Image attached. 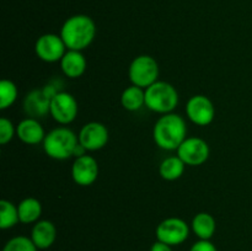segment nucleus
I'll return each mask as SVG.
<instances>
[{
  "label": "nucleus",
  "mask_w": 252,
  "mask_h": 251,
  "mask_svg": "<svg viewBox=\"0 0 252 251\" xmlns=\"http://www.w3.org/2000/svg\"><path fill=\"white\" fill-rule=\"evenodd\" d=\"M187 126L184 118L176 113H166L157 121L153 129L155 144L164 150H177L186 139Z\"/></svg>",
  "instance_id": "f257e3e1"
},
{
  "label": "nucleus",
  "mask_w": 252,
  "mask_h": 251,
  "mask_svg": "<svg viewBox=\"0 0 252 251\" xmlns=\"http://www.w3.org/2000/svg\"><path fill=\"white\" fill-rule=\"evenodd\" d=\"M95 34V22L88 15H74L69 17L61 30V37L66 48L73 51H83L90 46Z\"/></svg>",
  "instance_id": "f03ea898"
},
{
  "label": "nucleus",
  "mask_w": 252,
  "mask_h": 251,
  "mask_svg": "<svg viewBox=\"0 0 252 251\" xmlns=\"http://www.w3.org/2000/svg\"><path fill=\"white\" fill-rule=\"evenodd\" d=\"M79 137L66 127H58L47 133L43 140V149L49 157L65 160L74 155Z\"/></svg>",
  "instance_id": "7ed1b4c3"
},
{
  "label": "nucleus",
  "mask_w": 252,
  "mask_h": 251,
  "mask_svg": "<svg viewBox=\"0 0 252 251\" xmlns=\"http://www.w3.org/2000/svg\"><path fill=\"white\" fill-rule=\"evenodd\" d=\"M179 103L177 90L166 81H159L145 89V106L157 113H171Z\"/></svg>",
  "instance_id": "20e7f679"
},
{
  "label": "nucleus",
  "mask_w": 252,
  "mask_h": 251,
  "mask_svg": "<svg viewBox=\"0 0 252 251\" xmlns=\"http://www.w3.org/2000/svg\"><path fill=\"white\" fill-rule=\"evenodd\" d=\"M128 76L132 85L147 89L158 81L159 64L150 56L143 54V56L135 57L128 69Z\"/></svg>",
  "instance_id": "39448f33"
},
{
  "label": "nucleus",
  "mask_w": 252,
  "mask_h": 251,
  "mask_svg": "<svg viewBox=\"0 0 252 251\" xmlns=\"http://www.w3.org/2000/svg\"><path fill=\"white\" fill-rule=\"evenodd\" d=\"M78 101L71 94L58 91L51 101L49 113L56 122L61 125H69L78 116Z\"/></svg>",
  "instance_id": "423d86ee"
},
{
  "label": "nucleus",
  "mask_w": 252,
  "mask_h": 251,
  "mask_svg": "<svg viewBox=\"0 0 252 251\" xmlns=\"http://www.w3.org/2000/svg\"><path fill=\"white\" fill-rule=\"evenodd\" d=\"M177 157L189 166H198L208 160L209 145L202 138L187 137L177 149Z\"/></svg>",
  "instance_id": "0eeeda50"
},
{
  "label": "nucleus",
  "mask_w": 252,
  "mask_h": 251,
  "mask_svg": "<svg viewBox=\"0 0 252 251\" xmlns=\"http://www.w3.org/2000/svg\"><path fill=\"white\" fill-rule=\"evenodd\" d=\"M57 93L58 90L52 84H48L43 89L31 91L24 101L25 112L33 118L46 116L49 112L52 98Z\"/></svg>",
  "instance_id": "6e6552de"
},
{
  "label": "nucleus",
  "mask_w": 252,
  "mask_h": 251,
  "mask_svg": "<svg viewBox=\"0 0 252 251\" xmlns=\"http://www.w3.org/2000/svg\"><path fill=\"white\" fill-rule=\"evenodd\" d=\"M189 228L186 221L181 218H176V217L165 219L157 228L158 240L170 246L182 244L189 238Z\"/></svg>",
  "instance_id": "1a4fd4ad"
},
{
  "label": "nucleus",
  "mask_w": 252,
  "mask_h": 251,
  "mask_svg": "<svg viewBox=\"0 0 252 251\" xmlns=\"http://www.w3.org/2000/svg\"><path fill=\"white\" fill-rule=\"evenodd\" d=\"M65 43L62 39L61 34L46 33L38 37L34 44V52L36 56L41 61L47 63H54L61 62L63 56L65 54Z\"/></svg>",
  "instance_id": "9d476101"
},
{
  "label": "nucleus",
  "mask_w": 252,
  "mask_h": 251,
  "mask_svg": "<svg viewBox=\"0 0 252 251\" xmlns=\"http://www.w3.org/2000/svg\"><path fill=\"white\" fill-rule=\"evenodd\" d=\"M187 117L197 126H208L213 122L216 108L213 102L204 95H194L187 101Z\"/></svg>",
  "instance_id": "9b49d317"
},
{
  "label": "nucleus",
  "mask_w": 252,
  "mask_h": 251,
  "mask_svg": "<svg viewBox=\"0 0 252 251\" xmlns=\"http://www.w3.org/2000/svg\"><path fill=\"white\" fill-rule=\"evenodd\" d=\"M79 143L88 152L100 150L108 143V129L100 122H89L83 126L79 133Z\"/></svg>",
  "instance_id": "f8f14e48"
},
{
  "label": "nucleus",
  "mask_w": 252,
  "mask_h": 251,
  "mask_svg": "<svg viewBox=\"0 0 252 251\" xmlns=\"http://www.w3.org/2000/svg\"><path fill=\"white\" fill-rule=\"evenodd\" d=\"M71 176L79 186H90L98 177V164L95 157L83 155L76 157L71 166Z\"/></svg>",
  "instance_id": "ddd939ff"
},
{
  "label": "nucleus",
  "mask_w": 252,
  "mask_h": 251,
  "mask_svg": "<svg viewBox=\"0 0 252 251\" xmlns=\"http://www.w3.org/2000/svg\"><path fill=\"white\" fill-rule=\"evenodd\" d=\"M16 135L22 143L29 145H36L43 143L46 138L43 127L33 117H27L16 126Z\"/></svg>",
  "instance_id": "4468645a"
},
{
  "label": "nucleus",
  "mask_w": 252,
  "mask_h": 251,
  "mask_svg": "<svg viewBox=\"0 0 252 251\" xmlns=\"http://www.w3.org/2000/svg\"><path fill=\"white\" fill-rule=\"evenodd\" d=\"M61 68L64 75L70 79L80 78L86 70V59L81 51L69 49L61 59Z\"/></svg>",
  "instance_id": "2eb2a0df"
},
{
  "label": "nucleus",
  "mask_w": 252,
  "mask_h": 251,
  "mask_svg": "<svg viewBox=\"0 0 252 251\" xmlns=\"http://www.w3.org/2000/svg\"><path fill=\"white\" fill-rule=\"evenodd\" d=\"M57 236V229L49 220H38L31 231V240L39 250L48 249L53 245Z\"/></svg>",
  "instance_id": "dca6fc26"
},
{
  "label": "nucleus",
  "mask_w": 252,
  "mask_h": 251,
  "mask_svg": "<svg viewBox=\"0 0 252 251\" xmlns=\"http://www.w3.org/2000/svg\"><path fill=\"white\" fill-rule=\"evenodd\" d=\"M217 229L216 219L212 214L201 212L192 219V230L201 240H209Z\"/></svg>",
  "instance_id": "f3484780"
},
{
  "label": "nucleus",
  "mask_w": 252,
  "mask_h": 251,
  "mask_svg": "<svg viewBox=\"0 0 252 251\" xmlns=\"http://www.w3.org/2000/svg\"><path fill=\"white\" fill-rule=\"evenodd\" d=\"M20 221L24 224L37 223L42 214V204L38 199L29 197L20 202L17 206Z\"/></svg>",
  "instance_id": "a211bd4d"
},
{
  "label": "nucleus",
  "mask_w": 252,
  "mask_h": 251,
  "mask_svg": "<svg viewBox=\"0 0 252 251\" xmlns=\"http://www.w3.org/2000/svg\"><path fill=\"white\" fill-rule=\"evenodd\" d=\"M121 103L127 111L134 112L145 105V91L139 86H128L121 95Z\"/></svg>",
  "instance_id": "6ab92c4d"
},
{
  "label": "nucleus",
  "mask_w": 252,
  "mask_h": 251,
  "mask_svg": "<svg viewBox=\"0 0 252 251\" xmlns=\"http://www.w3.org/2000/svg\"><path fill=\"white\" fill-rule=\"evenodd\" d=\"M185 164L179 157H169L161 161L159 166V174L166 181H175L180 179L185 172Z\"/></svg>",
  "instance_id": "aec40b11"
},
{
  "label": "nucleus",
  "mask_w": 252,
  "mask_h": 251,
  "mask_svg": "<svg viewBox=\"0 0 252 251\" xmlns=\"http://www.w3.org/2000/svg\"><path fill=\"white\" fill-rule=\"evenodd\" d=\"M19 221L20 218L17 206L6 199H1L0 201V228L2 230L10 229L16 225Z\"/></svg>",
  "instance_id": "412c9836"
},
{
  "label": "nucleus",
  "mask_w": 252,
  "mask_h": 251,
  "mask_svg": "<svg viewBox=\"0 0 252 251\" xmlns=\"http://www.w3.org/2000/svg\"><path fill=\"white\" fill-rule=\"evenodd\" d=\"M17 86L9 79L0 81V108L6 110L11 107L17 98Z\"/></svg>",
  "instance_id": "4be33fe9"
},
{
  "label": "nucleus",
  "mask_w": 252,
  "mask_h": 251,
  "mask_svg": "<svg viewBox=\"0 0 252 251\" xmlns=\"http://www.w3.org/2000/svg\"><path fill=\"white\" fill-rule=\"evenodd\" d=\"M38 249L27 236H15L5 244L2 251H37Z\"/></svg>",
  "instance_id": "5701e85b"
},
{
  "label": "nucleus",
  "mask_w": 252,
  "mask_h": 251,
  "mask_svg": "<svg viewBox=\"0 0 252 251\" xmlns=\"http://www.w3.org/2000/svg\"><path fill=\"white\" fill-rule=\"evenodd\" d=\"M16 134V127L7 118L2 117L0 120V144L5 145L11 142L14 135Z\"/></svg>",
  "instance_id": "b1692460"
},
{
  "label": "nucleus",
  "mask_w": 252,
  "mask_h": 251,
  "mask_svg": "<svg viewBox=\"0 0 252 251\" xmlns=\"http://www.w3.org/2000/svg\"><path fill=\"white\" fill-rule=\"evenodd\" d=\"M189 251H217V248L209 240H199L192 245Z\"/></svg>",
  "instance_id": "393cba45"
},
{
  "label": "nucleus",
  "mask_w": 252,
  "mask_h": 251,
  "mask_svg": "<svg viewBox=\"0 0 252 251\" xmlns=\"http://www.w3.org/2000/svg\"><path fill=\"white\" fill-rule=\"evenodd\" d=\"M150 251H172V250H171V246L167 245V244H165V243H162V241L158 240L157 243L153 244Z\"/></svg>",
  "instance_id": "a878e982"
}]
</instances>
